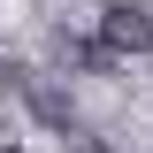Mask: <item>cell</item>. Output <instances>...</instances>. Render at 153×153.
I'll list each match as a JSON object with an SVG mask.
<instances>
[{
    "label": "cell",
    "mask_w": 153,
    "mask_h": 153,
    "mask_svg": "<svg viewBox=\"0 0 153 153\" xmlns=\"http://www.w3.org/2000/svg\"><path fill=\"white\" fill-rule=\"evenodd\" d=\"M0 153H23V146H0Z\"/></svg>",
    "instance_id": "277c9868"
},
{
    "label": "cell",
    "mask_w": 153,
    "mask_h": 153,
    "mask_svg": "<svg viewBox=\"0 0 153 153\" xmlns=\"http://www.w3.org/2000/svg\"><path fill=\"white\" fill-rule=\"evenodd\" d=\"M31 107L46 115V123H61V130H69V100H61V92H46V84H31Z\"/></svg>",
    "instance_id": "7a4b0ae2"
},
{
    "label": "cell",
    "mask_w": 153,
    "mask_h": 153,
    "mask_svg": "<svg viewBox=\"0 0 153 153\" xmlns=\"http://www.w3.org/2000/svg\"><path fill=\"white\" fill-rule=\"evenodd\" d=\"M69 153H107V146H100V138H69Z\"/></svg>",
    "instance_id": "3957f363"
},
{
    "label": "cell",
    "mask_w": 153,
    "mask_h": 153,
    "mask_svg": "<svg viewBox=\"0 0 153 153\" xmlns=\"http://www.w3.org/2000/svg\"><path fill=\"white\" fill-rule=\"evenodd\" d=\"M100 46H107L115 61H130L153 46V16L146 8H130V0H115V8H100Z\"/></svg>",
    "instance_id": "6da1fadb"
}]
</instances>
